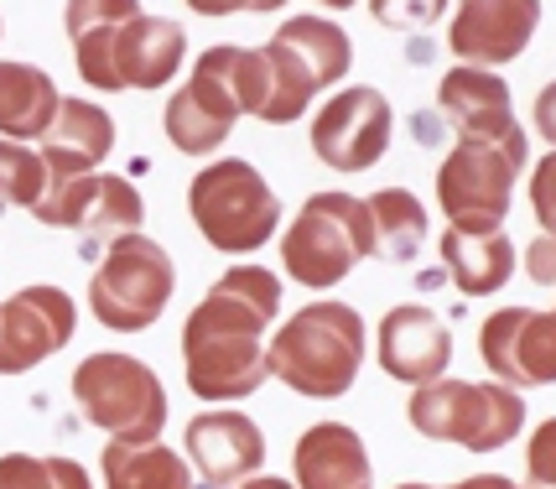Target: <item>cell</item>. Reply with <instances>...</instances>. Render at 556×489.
<instances>
[{
    "label": "cell",
    "mask_w": 556,
    "mask_h": 489,
    "mask_svg": "<svg viewBox=\"0 0 556 489\" xmlns=\"http://www.w3.org/2000/svg\"><path fill=\"white\" fill-rule=\"evenodd\" d=\"M281 313V276L229 266L182 323V369L198 401H244L270 380L261 334Z\"/></svg>",
    "instance_id": "cell-1"
},
{
    "label": "cell",
    "mask_w": 556,
    "mask_h": 489,
    "mask_svg": "<svg viewBox=\"0 0 556 489\" xmlns=\"http://www.w3.org/2000/svg\"><path fill=\"white\" fill-rule=\"evenodd\" d=\"M266 110V58L255 48H208L193 78L167 99L162 130L182 156H208L229 141L240 115Z\"/></svg>",
    "instance_id": "cell-2"
},
{
    "label": "cell",
    "mask_w": 556,
    "mask_h": 489,
    "mask_svg": "<svg viewBox=\"0 0 556 489\" xmlns=\"http://www.w3.org/2000/svg\"><path fill=\"white\" fill-rule=\"evenodd\" d=\"M364 349H369V334L349 302H307L296 318L276 328L266 365L281 386L307 401H339L359 380Z\"/></svg>",
    "instance_id": "cell-3"
},
{
    "label": "cell",
    "mask_w": 556,
    "mask_h": 489,
    "mask_svg": "<svg viewBox=\"0 0 556 489\" xmlns=\"http://www.w3.org/2000/svg\"><path fill=\"white\" fill-rule=\"evenodd\" d=\"M261 58H266V110H261V121L287 125L323 89H333L349 74L354 42H349L343 26L323 22V16H291V22L270 32Z\"/></svg>",
    "instance_id": "cell-4"
},
{
    "label": "cell",
    "mask_w": 556,
    "mask_h": 489,
    "mask_svg": "<svg viewBox=\"0 0 556 489\" xmlns=\"http://www.w3.org/2000/svg\"><path fill=\"white\" fill-rule=\"evenodd\" d=\"M369 255H375V224L369 203L354 193H313L281 235V266L313 292L339 287Z\"/></svg>",
    "instance_id": "cell-5"
},
{
    "label": "cell",
    "mask_w": 556,
    "mask_h": 489,
    "mask_svg": "<svg viewBox=\"0 0 556 489\" xmlns=\"http://www.w3.org/2000/svg\"><path fill=\"white\" fill-rule=\"evenodd\" d=\"M406 416L421 438L458 442L468 453H494L520 438L526 401L500 380H432V386L412 391Z\"/></svg>",
    "instance_id": "cell-6"
},
{
    "label": "cell",
    "mask_w": 556,
    "mask_h": 489,
    "mask_svg": "<svg viewBox=\"0 0 556 489\" xmlns=\"http://www.w3.org/2000/svg\"><path fill=\"white\" fill-rule=\"evenodd\" d=\"M188 209H193L198 235L224 255L261 250L281 224V198L270 193L266 177L240 156H218L214 167L198 172L193 188H188Z\"/></svg>",
    "instance_id": "cell-7"
},
{
    "label": "cell",
    "mask_w": 556,
    "mask_h": 489,
    "mask_svg": "<svg viewBox=\"0 0 556 489\" xmlns=\"http://www.w3.org/2000/svg\"><path fill=\"white\" fill-rule=\"evenodd\" d=\"M73 401L89 427L121 442H156L167 427L162 375L130 354H89L73 369Z\"/></svg>",
    "instance_id": "cell-8"
},
{
    "label": "cell",
    "mask_w": 556,
    "mask_h": 489,
    "mask_svg": "<svg viewBox=\"0 0 556 489\" xmlns=\"http://www.w3.org/2000/svg\"><path fill=\"white\" fill-rule=\"evenodd\" d=\"M526 130L515 125L494 141H458L453 156L437 167V203L447 229H505L515 177L526 172Z\"/></svg>",
    "instance_id": "cell-9"
},
{
    "label": "cell",
    "mask_w": 556,
    "mask_h": 489,
    "mask_svg": "<svg viewBox=\"0 0 556 489\" xmlns=\"http://www.w3.org/2000/svg\"><path fill=\"white\" fill-rule=\"evenodd\" d=\"M177 292V266L151 235H125L110 244L89 281V313L115 334H141L167 313Z\"/></svg>",
    "instance_id": "cell-10"
},
{
    "label": "cell",
    "mask_w": 556,
    "mask_h": 489,
    "mask_svg": "<svg viewBox=\"0 0 556 489\" xmlns=\"http://www.w3.org/2000/svg\"><path fill=\"white\" fill-rule=\"evenodd\" d=\"M31 214L42 224H52V229H78V235H89V240L115 244V240H125V235H141L146 203L130 177L89 172V177L52 183L48 198H42Z\"/></svg>",
    "instance_id": "cell-11"
},
{
    "label": "cell",
    "mask_w": 556,
    "mask_h": 489,
    "mask_svg": "<svg viewBox=\"0 0 556 489\" xmlns=\"http://www.w3.org/2000/svg\"><path fill=\"white\" fill-rule=\"evenodd\" d=\"M390 99L380 89H339L313 115V151L333 172H369L390 151Z\"/></svg>",
    "instance_id": "cell-12"
},
{
    "label": "cell",
    "mask_w": 556,
    "mask_h": 489,
    "mask_svg": "<svg viewBox=\"0 0 556 489\" xmlns=\"http://www.w3.org/2000/svg\"><path fill=\"white\" fill-rule=\"evenodd\" d=\"M78 302L63 287H22L0 302V375H26L48 354L68 349Z\"/></svg>",
    "instance_id": "cell-13"
},
{
    "label": "cell",
    "mask_w": 556,
    "mask_h": 489,
    "mask_svg": "<svg viewBox=\"0 0 556 489\" xmlns=\"http://www.w3.org/2000/svg\"><path fill=\"white\" fill-rule=\"evenodd\" d=\"M479 354L509 391L556 386V313H535V308L489 313L479 328Z\"/></svg>",
    "instance_id": "cell-14"
},
{
    "label": "cell",
    "mask_w": 556,
    "mask_h": 489,
    "mask_svg": "<svg viewBox=\"0 0 556 489\" xmlns=\"http://www.w3.org/2000/svg\"><path fill=\"white\" fill-rule=\"evenodd\" d=\"M535 26H541V5L535 0H468L453 11L447 26V48L458 52L463 68H500L509 58L531 48Z\"/></svg>",
    "instance_id": "cell-15"
},
{
    "label": "cell",
    "mask_w": 556,
    "mask_h": 489,
    "mask_svg": "<svg viewBox=\"0 0 556 489\" xmlns=\"http://www.w3.org/2000/svg\"><path fill=\"white\" fill-rule=\"evenodd\" d=\"M453 365V328L442 313L421 308V302H401L390 308L380 323V369L401 386H432Z\"/></svg>",
    "instance_id": "cell-16"
},
{
    "label": "cell",
    "mask_w": 556,
    "mask_h": 489,
    "mask_svg": "<svg viewBox=\"0 0 556 489\" xmlns=\"http://www.w3.org/2000/svg\"><path fill=\"white\" fill-rule=\"evenodd\" d=\"M188 459L208 485H240L255 479V468L266 464V432L244 412H203L188 422Z\"/></svg>",
    "instance_id": "cell-17"
},
{
    "label": "cell",
    "mask_w": 556,
    "mask_h": 489,
    "mask_svg": "<svg viewBox=\"0 0 556 489\" xmlns=\"http://www.w3.org/2000/svg\"><path fill=\"white\" fill-rule=\"evenodd\" d=\"M115 151V121L110 110H99L89 99H63L58 104V121L42 136V167H48L52 183H68V177H89V172Z\"/></svg>",
    "instance_id": "cell-18"
},
{
    "label": "cell",
    "mask_w": 556,
    "mask_h": 489,
    "mask_svg": "<svg viewBox=\"0 0 556 489\" xmlns=\"http://www.w3.org/2000/svg\"><path fill=\"white\" fill-rule=\"evenodd\" d=\"M296 489H375L364 438L343 422H317L291 448Z\"/></svg>",
    "instance_id": "cell-19"
},
{
    "label": "cell",
    "mask_w": 556,
    "mask_h": 489,
    "mask_svg": "<svg viewBox=\"0 0 556 489\" xmlns=\"http://www.w3.org/2000/svg\"><path fill=\"white\" fill-rule=\"evenodd\" d=\"M437 110L458 125V141H494L515 130V110H509V84L489 68H453L437 84Z\"/></svg>",
    "instance_id": "cell-20"
},
{
    "label": "cell",
    "mask_w": 556,
    "mask_h": 489,
    "mask_svg": "<svg viewBox=\"0 0 556 489\" xmlns=\"http://www.w3.org/2000/svg\"><path fill=\"white\" fill-rule=\"evenodd\" d=\"M188 58V32L162 16H130L115 37V78L121 89H162Z\"/></svg>",
    "instance_id": "cell-21"
},
{
    "label": "cell",
    "mask_w": 556,
    "mask_h": 489,
    "mask_svg": "<svg viewBox=\"0 0 556 489\" xmlns=\"http://www.w3.org/2000/svg\"><path fill=\"white\" fill-rule=\"evenodd\" d=\"M136 16L130 0H78L63 11L68 22V37H73V58H78V78L94 84L104 95H121V78H115V37L121 26Z\"/></svg>",
    "instance_id": "cell-22"
},
{
    "label": "cell",
    "mask_w": 556,
    "mask_h": 489,
    "mask_svg": "<svg viewBox=\"0 0 556 489\" xmlns=\"http://www.w3.org/2000/svg\"><path fill=\"white\" fill-rule=\"evenodd\" d=\"M437 250L463 297H494L515 276V244L505 229H447Z\"/></svg>",
    "instance_id": "cell-23"
},
{
    "label": "cell",
    "mask_w": 556,
    "mask_h": 489,
    "mask_svg": "<svg viewBox=\"0 0 556 489\" xmlns=\"http://www.w3.org/2000/svg\"><path fill=\"white\" fill-rule=\"evenodd\" d=\"M58 84L48 68L31 63H0V141H42L58 121Z\"/></svg>",
    "instance_id": "cell-24"
},
{
    "label": "cell",
    "mask_w": 556,
    "mask_h": 489,
    "mask_svg": "<svg viewBox=\"0 0 556 489\" xmlns=\"http://www.w3.org/2000/svg\"><path fill=\"white\" fill-rule=\"evenodd\" d=\"M104 489H193V468L167 442H104L99 453Z\"/></svg>",
    "instance_id": "cell-25"
},
{
    "label": "cell",
    "mask_w": 556,
    "mask_h": 489,
    "mask_svg": "<svg viewBox=\"0 0 556 489\" xmlns=\"http://www.w3.org/2000/svg\"><path fill=\"white\" fill-rule=\"evenodd\" d=\"M369 224H375V255L395 261V266L412 261L427 240V209L406 188H386V193L369 198Z\"/></svg>",
    "instance_id": "cell-26"
},
{
    "label": "cell",
    "mask_w": 556,
    "mask_h": 489,
    "mask_svg": "<svg viewBox=\"0 0 556 489\" xmlns=\"http://www.w3.org/2000/svg\"><path fill=\"white\" fill-rule=\"evenodd\" d=\"M0 489H94L84 464L73 459H37V453H5L0 459Z\"/></svg>",
    "instance_id": "cell-27"
},
{
    "label": "cell",
    "mask_w": 556,
    "mask_h": 489,
    "mask_svg": "<svg viewBox=\"0 0 556 489\" xmlns=\"http://www.w3.org/2000/svg\"><path fill=\"white\" fill-rule=\"evenodd\" d=\"M52 177L42 167V156L22 141H0V203H16V209H37L48 198Z\"/></svg>",
    "instance_id": "cell-28"
},
{
    "label": "cell",
    "mask_w": 556,
    "mask_h": 489,
    "mask_svg": "<svg viewBox=\"0 0 556 489\" xmlns=\"http://www.w3.org/2000/svg\"><path fill=\"white\" fill-rule=\"evenodd\" d=\"M526 474H531L526 489H556V416L535 427L531 448H526Z\"/></svg>",
    "instance_id": "cell-29"
},
{
    "label": "cell",
    "mask_w": 556,
    "mask_h": 489,
    "mask_svg": "<svg viewBox=\"0 0 556 489\" xmlns=\"http://www.w3.org/2000/svg\"><path fill=\"white\" fill-rule=\"evenodd\" d=\"M531 214H535V224L556 240V151L531 172Z\"/></svg>",
    "instance_id": "cell-30"
},
{
    "label": "cell",
    "mask_w": 556,
    "mask_h": 489,
    "mask_svg": "<svg viewBox=\"0 0 556 489\" xmlns=\"http://www.w3.org/2000/svg\"><path fill=\"white\" fill-rule=\"evenodd\" d=\"M526 271H531L535 287H556V240L541 235V240L526 250Z\"/></svg>",
    "instance_id": "cell-31"
},
{
    "label": "cell",
    "mask_w": 556,
    "mask_h": 489,
    "mask_svg": "<svg viewBox=\"0 0 556 489\" xmlns=\"http://www.w3.org/2000/svg\"><path fill=\"white\" fill-rule=\"evenodd\" d=\"M535 130H541L546 147L556 151V84H546V89L535 95Z\"/></svg>",
    "instance_id": "cell-32"
},
{
    "label": "cell",
    "mask_w": 556,
    "mask_h": 489,
    "mask_svg": "<svg viewBox=\"0 0 556 489\" xmlns=\"http://www.w3.org/2000/svg\"><path fill=\"white\" fill-rule=\"evenodd\" d=\"M453 489H526V485H515L505 474H473V479H463V485H453Z\"/></svg>",
    "instance_id": "cell-33"
},
{
    "label": "cell",
    "mask_w": 556,
    "mask_h": 489,
    "mask_svg": "<svg viewBox=\"0 0 556 489\" xmlns=\"http://www.w3.org/2000/svg\"><path fill=\"white\" fill-rule=\"evenodd\" d=\"M240 489H296L291 479H270V474H255V479H244Z\"/></svg>",
    "instance_id": "cell-34"
},
{
    "label": "cell",
    "mask_w": 556,
    "mask_h": 489,
    "mask_svg": "<svg viewBox=\"0 0 556 489\" xmlns=\"http://www.w3.org/2000/svg\"><path fill=\"white\" fill-rule=\"evenodd\" d=\"M401 489H432V485H401Z\"/></svg>",
    "instance_id": "cell-35"
}]
</instances>
